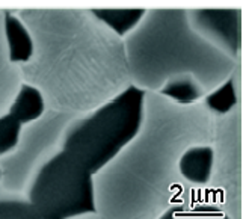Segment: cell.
I'll return each instance as SVG.
<instances>
[{"mask_svg":"<svg viewBox=\"0 0 249 219\" xmlns=\"http://www.w3.org/2000/svg\"><path fill=\"white\" fill-rule=\"evenodd\" d=\"M239 94L237 88L234 83L232 76L228 77L224 83H221L213 91H210L206 97L202 98V105L209 110V113L213 115H227L234 108L237 106Z\"/></svg>","mask_w":249,"mask_h":219,"instance_id":"14","label":"cell"},{"mask_svg":"<svg viewBox=\"0 0 249 219\" xmlns=\"http://www.w3.org/2000/svg\"><path fill=\"white\" fill-rule=\"evenodd\" d=\"M0 219H41L23 194L0 191Z\"/></svg>","mask_w":249,"mask_h":219,"instance_id":"15","label":"cell"},{"mask_svg":"<svg viewBox=\"0 0 249 219\" xmlns=\"http://www.w3.org/2000/svg\"><path fill=\"white\" fill-rule=\"evenodd\" d=\"M94 175L67 151L57 148L38 166L23 195L41 219L95 215Z\"/></svg>","mask_w":249,"mask_h":219,"instance_id":"5","label":"cell"},{"mask_svg":"<svg viewBox=\"0 0 249 219\" xmlns=\"http://www.w3.org/2000/svg\"><path fill=\"white\" fill-rule=\"evenodd\" d=\"M123 42L130 83L143 92L157 94L168 80L189 74L209 94L239 64L195 32L187 8L145 9Z\"/></svg>","mask_w":249,"mask_h":219,"instance_id":"3","label":"cell"},{"mask_svg":"<svg viewBox=\"0 0 249 219\" xmlns=\"http://www.w3.org/2000/svg\"><path fill=\"white\" fill-rule=\"evenodd\" d=\"M20 68L12 65L3 34V9L0 8V116L8 112L18 88L21 86Z\"/></svg>","mask_w":249,"mask_h":219,"instance_id":"10","label":"cell"},{"mask_svg":"<svg viewBox=\"0 0 249 219\" xmlns=\"http://www.w3.org/2000/svg\"><path fill=\"white\" fill-rule=\"evenodd\" d=\"M0 189H2V168H0Z\"/></svg>","mask_w":249,"mask_h":219,"instance_id":"17","label":"cell"},{"mask_svg":"<svg viewBox=\"0 0 249 219\" xmlns=\"http://www.w3.org/2000/svg\"><path fill=\"white\" fill-rule=\"evenodd\" d=\"M143 100L145 92L130 85L95 110L74 116L64 131L59 148L95 175L138 135L143 120Z\"/></svg>","mask_w":249,"mask_h":219,"instance_id":"4","label":"cell"},{"mask_svg":"<svg viewBox=\"0 0 249 219\" xmlns=\"http://www.w3.org/2000/svg\"><path fill=\"white\" fill-rule=\"evenodd\" d=\"M213 116L202 101L178 106L145 92L138 135L94 175L97 219H159L178 186V160L194 145H210Z\"/></svg>","mask_w":249,"mask_h":219,"instance_id":"2","label":"cell"},{"mask_svg":"<svg viewBox=\"0 0 249 219\" xmlns=\"http://www.w3.org/2000/svg\"><path fill=\"white\" fill-rule=\"evenodd\" d=\"M23 127L24 126L8 112L0 116V159L17 148Z\"/></svg>","mask_w":249,"mask_h":219,"instance_id":"16","label":"cell"},{"mask_svg":"<svg viewBox=\"0 0 249 219\" xmlns=\"http://www.w3.org/2000/svg\"><path fill=\"white\" fill-rule=\"evenodd\" d=\"M91 12L110 32L124 39L141 23L145 8H98Z\"/></svg>","mask_w":249,"mask_h":219,"instance_id":"12","label":"cell"},{"mask_svg":"<svg viewBox=\"0 0 249 219\" xmlns=\"http://www.w3.org/2000/svg\"><path fill=\"white\" fill-rule=\"evenodd\" d=\"M46 110L47 106L42 94L36 88L27 83H21V86L18 88V92L14 97L8 109V113H11L23 126H27L39 120L46 113Z\"/></svg>","mask_w":249,"mask_h":219,"instance_id":"11","label":"cell"},{"mask_svg":"<svg viewBox=\"0 0 249 219\" xmlns=\"http://www.w3.org/2000/svg\"><path fill=\"white\" fill-rule=\"evenodd\" d=\"M214 166V150L212 145H194L178 160L180 177L192 184H207L212 180Z\"/></svg>","mask_w":249,"mask_h":219,"instance_id":"9","label":"cell"},{"mask_svg":"<svg viewBox=\"0 0 249 219\" xmlns=\"http://www.w3.org/2000/svg\"><path fill=\"white\" fill-rule=\"evenodd\" d=\"M34 56L18 67L23 83L42 94L50 110L80 116L131 85L124 42L86 8H23Z\"/></svg>","mask_w":249,"mask_h":219,"instance_id":"1","label":"cell"},{"mask_svg":"<svg viewBox=\"0 0 249 219\" xmlns=\"http://www.w3.org/2000/svg\"><path fill=\"white\" fill-rule=\"evenodd\" d=\"M3 34L11 64L21 67L31 62L34 56V41L31 32L17 16V11L3 9Z\"/></svg>","mask_w":249,"mask_h":219,"instance_id":"8","label":"cell"},{"mask_svg":"<svg viewBox=\"0 0 249 219\" xmlns=\"http://www.w3.org/2000/svg\"><path fill=\"white\" fill-rule=\"evenodd\" d=\"M72 118V115L47 109L39 120L24 126L17 148L0 159V191L23 194L38 166L59 148L64 131Z\"/></svg>","mask_w":249,"mask_h":219,"instance_id":"6","label":"cell"},{"mask_svg":"<svg viewBox=\"0 0 249 219\" xmlns=\"http://www.w3.org/2000/svg\"><path fill=\"white\" fill-rule=\"evenodd\" d=\"M242 14L240 8L187 9L195 32L236 62L242 53Z\"/></svg>","mask_w":249,"mask_h":219,"instance_id":"7","label":"cell"},{"mask_svg":"<svg viewBox=\"0 0 249 219\" xmlns=\"http://www.w3.org/2000/svg\"><path fill=\"white\" fill-rule=\"evenodd\" d=\"M157 94L178 106H192L201 103L202 98L207 95L196 80L189 74L168 80Z\"/></svg>","mask_w":249,"mask_h":219,"instance_id":"13","label":"cell"}]
</instances>
